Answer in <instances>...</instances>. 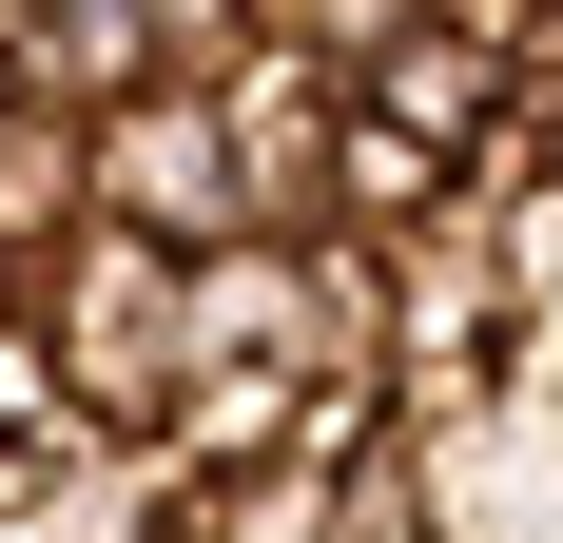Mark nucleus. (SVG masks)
Returning a JSON list of instances; mask_svg holds the SVG:
<instances>
[{
  "instance_id": "f257e3e1",
  "label": "nucleus",
  "mask_w": 563,
  "mask_h": 543,
  "mask_svg": "<svg viewBox=\"0 0 563 543\" xmlns=\"http://www.w3.org/2000/svg\"><path fill=\"white\" fill-rule=\"evenodd\" d=\"M98 214V156H78V98H20L0 117V272H40L58 233Z\"/></svg>"
}]
</instances>
